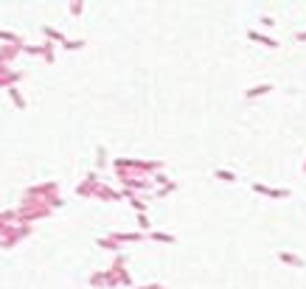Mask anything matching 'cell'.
<instances>
[{"instance_id":"obj_11","label":"cell","mask_w":306,"mask_h":289,"mask_svg":"<svg viewBox=\"0 0 306 289\" xmlns=\"http://www.w3.org/2000/svg\"><path fill=\"white\" fill-rule=\"evenodd\" d=\"M138 225H141V228H149V219H146L144 213H141V216H138Z\"/></svg>"},{"instance_id":"obj_4","label":"cell","mask_w":306,"mask_h":289,"mask_svg":"<svg viewBox=\"0 0 306 289\" xmlns=\"http://www.w3.org/2000/svg\"><path fill=\"white\" fill-rule=\"evenodd\" d=\"M278 259L284 261V264H289V267H295V270H300V267L306 264L303 259H300L298 253H289V250H281V253H278Z\"/></svg>"},{"instance_id":"obj_2","label":"cell","mask_w":306,"mask_h":289,"mask_svg":"<svg viewBox=\"0 0 306 289\" xmlns=\"http://www.w3.org/2000/svg\"><path fill=\"white\" fill-rule=\"evenodd\" d=\"M247 37H250L253 43H258V45H264V48H278V40L276 37H267V34H261V31H247Z\"/></svg>"},{"instance_id":"obj_14","label":"cell","mask_w":306,"mask_h":289,"mask_svg":"<svg viewBox=\"0 0 306 289\" xmlns=\"http://www.w3.org/2000/svg\"><path fill=\"white\" fill-rule=\"evenodd\" d=\"M303 171H306V160H303Z\"/></svg>"},{"instance_id":"obj_1","label":"cell","mask_w":306,"mask_h":289,"mask_svg":"<svg viewBox=\"0 0 306 289\" xmlns=\"http://www.w3.org/2000/svg\"><path fill=\"white\" fill-rule=\"evenodd\" d=\"M253 191H256V194H264V197H273V199L289 197L287 188H270V186H264V183H253Z\"/></svg>"},{"instance_id":"obj_9","label":"cell","mask_w":306,"mask_h":289,"mask_svg":"<svg viewBox=\"0 0 306 289\" xmlns=\"http://www.w3.org/2000/svg\"><path fill=\"white\" fill-rule=\"evenodd\" d=\"M129 202H132V205H135V208H138L141 213L146 211V202H144V199H138V197H129Z\"/></svg>"},{"instance_id":"obj_5","label":"cell","mask_w":306,"mask_h":289,"mask_svg":"<svg viewBox=\"0 0 306 289\" xmlns=\"http://www.w3.org/2000/svg\"><path fill=\"white\" fill-rule=\"evenodd\" d=\"M214 177H216V180H222V183H236V174H233V171H228V169H216Z\"/></svg>"},{"instance_id":"obj_6","label":"cell","mask_w":306,"mask_h":289,"mask_svg":"<svg viewBox=\"0 0 306 289\" xmlns=\"http://www.w3.org/2000/svg\"><path fill=\"white\" fill-rule=\"evenodd\" d=\"M172 191H177V183H174V180H172V183H166V186H163L160 191H157V197H166V194H172Z\"/></svg>"},{"instance_id":"obj_7","label":"cell","mask_w":306,"mask_h":289,"mask_svg":"<svg viewBox=\"0 0 306 289\" xmlns=\"http://www.w3.org/2000/svg\"><path fill=\"white\" fill-rule=\"evenodd\" d=\"M152 239H157V241H166V244H174V236H168V233H152Z\"/></svg>"},{"instance_id":"obj_3","label":"cell","mask_w":306,"mask_h":289,"mask_svg":"<svg viewBox=\"0 0 306 289\" xmlns=\"http://www.w3.org/2000/svg\"><path fill=\"white\" fill-rule=\"evenodd\" d=\"M270 90H273V85H270V82H261V85H253L250 90H245V98H247V101H253V98L267 96Z\"/></svg>"},{"instance_id":"obj_10","label":"cell","mask_w":306,"mask_h":289,"mask_svg":"<svg viewBox=\"0 0 306 289\" xmlns=\"http://www.w3.org/2000/svg\"><path fill=\"white\" fill-rule=\"evenodd\" d=\"M152 183H160V186H166V183H172V180H168V177L163 174V171H157V174L152 177Z\"/></svg>"},{"instance_id":"obj_13","label":"cell","mask_w":306,"mask_h":289,"mask_svg":"<svg viewBox=\"0 0 306 289\" xmlns=\"http://www.w3.org/2000/svg\"><path fill=\"white\" fill-rule=\"evenodd\" d=\"M141 289H163L160 283H146V286H141Z\"/></svg>"},{"instance_id":"obj_8","label":"cell","mask_w":306,"mask_h":289,"mask_svg":"<svg viewBox=\"0 0 306 289\" xmlns=\"http://www.w3.org/2000/svg\"><path fill=\"white\" fill-rule=\"evenodd\" d=\"M258 23L264 25V28H273V25H276V20H273L270 14H261V20H258Z\"/></svg>"},{"instance_id":"obj_12","label":"cell","mask_w":306,"mask_h":289,"mask_svg":"<svg viewBox=\"0 0 306 289\" xmlns=\"http://www.w3.org/2000/svg\"><path fill=\"white\" fill-rule=\"evenodd\" d=\"M295 40H298V43H306V28L298 31V34H295Z\"/></svg>"}]
</instances>
